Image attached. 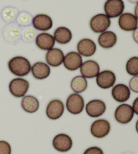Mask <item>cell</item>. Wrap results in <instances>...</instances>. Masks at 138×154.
Wrapping results in <instances>:
<instances>
[{"label": "cell", "mask_w": 138, "mask_h": 154, "mask_svg": "<svg viewBox=\"0 0 138 154\" xmlns=\"http://www.w3.org/2000/svg\"><path fill=\"white\" fill-rule=\"evenodd\" d=\"M8 69L14 75L23 77L31 72V64L28 60L23 56H15L8 63Z\"/></svg>", "instance_id": "6da1fadb"}, {"label": "cell", "mask_w": 138, "mask_h": 154, "mask_svg": "<svg viewBox=\"0 0 138 154\" xmlns=\"http://www.w3.org/2000/svg\"><path fill=\"white\" fill-rule=\"evenodd\" d=\"M30 83L27 80L21 77L12 79L9 83V91L14 97L20 98L26 95L29 89Z\"/></svg>", "instance_id": "7a4b0ae2"}, {"label": "cell", "mask_w": 138, "mask_h": 154, "mask_svg": "<svg viewBox=\"0 0 138 154\" xmlns=\"http://www.w3.org/2000/svg\"><path fill=\"white\" fill-rule=\"evenodd\" d=\"M111 24L110 18L105 14H98L90 20V27L95 33H102L108 30Z\"/></svg>", "instance_id": "3957f363"}, {"label": "cell", "mask_w": 138, "mask_h": 154, "mask_svg": "<svg viewBox=\"0 0 138 154\" xmlns=\"http://www.w3.org/2000/svg\"><path fill=\"white\" fill-rule=\"evenodd\" d=\"M85 107L84 100L79 93H74L68 96L66 100V108L71 114L78 115L82 113Z\"/></svg>", "instance_id": "277c9868"}, {"label": "cell", "mask_w": 138, "mask_h": 154, "mask_svg": "<svg viewBox=\"0 0 138 154\" xmlns=\"http://www.w3.org/2000/svg\"><path fill=\"white\" fill-rule=\"evenodd\" d=\"M134 116L133 108L127 103H122L116 108L115 118L117 122L126 125L131 122Z\"/></svg>", "instance_id": "5b68a950"}, {"label": "cell", "mask_w": 138, "mask_h": 154, "mask_svg": "<svg viewBox=\"0 0 138 154\" xmlns=\"http://www.w3.org/2000/svg\"><path fill=\"white\" fill-rule=\"evenodd\" d=\"M110 131V124L105 119H98L94 121L90 126V133L97 139L106 137Z\"/></svg>", "instance_id": "8992f818"}, {"label": "cell", "mask_w": 138, "mask_h": 154, "mask_svg": "<svg viewBox=\"0 0 138 154\" xmlns=\"http://www.w3.org/2000/svg\"><path fill=\"white\" fill-rule=\"evenodd\" d=\"M125 10V4L123 0H106L104 5L105 14L110 18L119 17Z\"/></svg>", "instance_id": "52a82bcc"}, {"label": "cell", "mask_w": 138, "mask_h": 154, "mask_svg": "<svg viewBox=\"0 0 138 154\" xmlns=\"http://www.w3.org/2000/svg\"><path fill=\"white\" fill-rule=\"evenodd\" d=\"M96 82L101 89H109L115 85L116 75L111 70H104L98 73L96 77Z\"/></svg>", "instance_id": "ba28073f"}, {"label": "cell", "mask_w": 138, "mask_h": 154, "mask_svg": "<svg viewBox=\"0 0 138 154\" xmlns=\"http://www.w3.org/2000/svg\"><path fill=\"white\" fill-rule=\"evenodd\" d=\"M65 111V106L60 100H51L46 108V115L49 119L57 120L62 116Z\"/></svg>", "instance_id": "9c48e42d"}, {"label": "cell", "mask_w": 138, "mask_h": 154, "mask_svg": "<svg viewBox=\"0 0 138 154\" xmlns=\"http://www.w3.org/2000/svg\"><path fill=\"white\" fill-rule=\"evenodd\" d=\"M53 147L59 152H68L73 146V141L67 134L60 133L57 134L53 139Z\"/></svg>", "instance_id": "30bf717a"}, {"label": "cell", "mask_w": 138, "mask_h": 154, "mask_svg": "<svg viewBox=\"0 0 138 154\" xmlns=\"http://www.w3.org/2000/svg\"><path fill=\"white\" fill-rule=\"evenodd\" d=\"M118 24L119 28L125 32L134 31L138 26V20L133 14L123 13L118 18Z\"/></svg>", "instance_id": "8fae6325"}, {"label": "cell", "mask_w": 138, "mask_h": 154, "mask_svg": "<svg viewBox=\"0 0 138 154\" xmlns=\"http://www.w3.org/2000/svg\"><path fill=\"white\" fill-rule=\"evenodd\" d=\"M106 110V103L100 100H92L86 105V112L91 118L100 117L105 113Z\"/></svg>", "instance_id": "7c38bea8"}, {"label": "cell", "mask_w": 138, "mask_h": 154, "mask_svg": "<svg viewBox=\"0 0 138 154\" xmlns=\"http://www.w3.org/2000/svg\"><path fill=\"white\" fill-rule=\"evenodd\" d=\"M82 63V56L78 52L70 51L65 56L63 64L67 70L76 71L81 67Z\"/></svg>", "instance_id": "4fadbf2b"}, {"label": "cell", "mask_w": 138, "mask_h": 154, "mask_svg": "<svg viewBox=\"0 0 138 154\" xmlns=\"http://www.w3.org/2000/svg\"><path fill=\"white\" fill-rule=\"evenodd\" d=\"M80 71L82 76L86 79H94L96 78L100 71V66L97 62L92 60H86L82 63L81 67L80 68Z\"/></svg>", "instance_id": "5bb4252c"}, {"label": "cell", "mask_w": 138, "mask_h": 154, "mask_svg": "<svg viewBox=\"0 0 138 154\" xmlns=\"http://www.w3.org/2000/svg\"><path fill=\"white\" fill-rule=\"evenodd\" d=\"M33 27L37 31H49L53 25V19L51 16L45 14H39L32 18Z\"/></svg>", "instance_id": "9a60e30c"}, {"label": "cell", "mask_w": 138, "mask_h": 154, "mask_svg": "<svg viewBox=\"0 0 138 154\" xmlns=\"http://www.w3.org/2000/svg\"><path fill=\"white\" fill-rule=\"evenodd\" d=\"M21 27L18 24H10L5 26L4 29V38L9 43H17L21 38Z\"/></svg>", "instance_id": "2e32d148"}, {"label": "cell", "mask_w": 138, "mask_h": 154, "mask_svg": "<svg viewBox=\"0 0 138 154\" xmlns=\"http://www.w3.org/2000/svg\"><path fill=\"white\" fill-rule=\"evenodd\" d=\"M96 45L94 41L88 38H84L80 40L77 44V50L78 53L84 57H91L94 55L96 51Z\"/></svg>", "instance_id": "e0dca14e"}, {"label": "cell", "mask_w": 138, "mask_h": 154, "mask_svg": "<svg viewBox=\"0 0 138 154\" xmlns=\"http://www.w3.org/2000/svg\"><path fill=\"white\" fill-rule=\"evenodd\" d=\"M111 95L114 100L119 103L128 101L131 96V91L126 85L119 83L113 86L111 91Z\"/></svg>", "instance_id": "ac0fdd59"}, {"label": "cell", "mask_w": 138, "mask_h": 154, "mask_svg": "<svg viewBox=\"0 0 138 154\" xmlns=\"http://www.w3.org/2000/svg\"><path fill=\"white\" fill-rule=\"evenodd\" d=\"M63 51L59 48H52L45 55L46 64L52 67H58L62 65L64 60Z\"/></svg>", "instance_id": "d6986e66"}, {"label": "cell", "mask_w": 138, "mask_h": 154, "mask_svg": "<svg viewBox=\"0 0 138 154\" xmlns=\"http://www.w3.org/2000/svg\"><path fill=\"white\" fill-rule=\"evenodd\" d=\"M36 45L41 50L49 51L53 48L55 41L53 36L48 32H41L38 34L35 39Z\"/></svg>", "instance_id": "ffe728a7"}, {"label": "cell", "mask_w": 138, "mask_h": 154, "mask_svg": "<svg viewBox=\"0 0 138 154\" xmlns=\"http://www.w3.org/2000/svg\"><path fill=\"white\" fill-rule=\"evenodd\" d=\"M31 72L34 79L44 80L48 78L50 75L51 68L46 63L37 62L32 66Z\"/></svg>", "instance_id": "44dd1931"}, {"label": "cell", "mask_w": 138, "mask_h": 154, "mask_svg": "<svg viewBox=\"0 0 138 154\" xmlns=\"http://www.w3.org/2000/svg\"><path fill=\"white\" fill-rule=\"evenodd\" d=\"M117 42V36L114 32L106 31L100 34L98 38V43L102 48L110 49Z\"/></svg>", "instance_id": "7402d4cb"}, {"label": "cell", "mask_w": 138, "mask_h": 154, "mask_svg": "<svg viewBox=\"0 0 138 154\" xmlns=\"http://www.w3.org/2000/svg\"><path fill=\"white\" fill-rule=\"evenodd\" d=\"M53 37L55 42L61 45H65L72 39V32L65 26H59L55 30Z\"/></svg>", "instance_id": "603a6c76"}, {"label": "cell", "mask_w": 138, "mask_h": 154, "mask_svg": "<svg viewBox=\"0 0 138 154\" xmlns=\"http://www.w3.org/2000/svg\"><path fill=\"white\" fill-rule=\"evenodd\" d=\"M39 101L33 95H25L21 101L22 108L27 113L32 114L37 112L39 108Z\"/></svg>", "instance_id": "cb8c5ba5"}, {"label": "cell", "mask_w": 138, "mask_h": 154, "mask_svg": "<svg viewBox=\"0 0 138 154\" xmlns=\"http://www.w3.org/2000/svg\"><path fill=\"white\" fill-rule=\"evenodd\" d=\"M88 87L87 80L82 76H76L71 81V88L74 93H81L85 91Z\"/></svg>", "instance_id": "d4e9b609"}, {"label": "cell", "mask_w": 138, "mask_h": 154, "mask_svg": "<svg viewBox=\"0 0 138 154\" xmlns=\"http://www.w3.org/2000/svg\"><path fill=\"white\" fill-rule=\"evenodd\" d=\"M18 15L19 12L18 9L13 7L5 8L2 12L3 20L8 23H13L18 18Z\"/></svg>", "instance_id": "484cf974"}, {"label": "cell", "mask_w": 138, "mask_h": 154, "mask_svg": "<svg viewBox=\"0 0 138 154\" xmlns=\"http://www.w3.org/2000/svg\"><path fill=\"white\" fill-rule=\"evenodd\" d=\"M126 71L129 75H138V57L134 56L128 60L126 64Z\"/></svg>", "instance_id": "4316f807"}, {"label": "cell", "mask_w": 138, "mask_h": 154, "mask_svg": "<svg viewBox=\"0 0 138 154\" xmlns=\"http://www.w3.org/2000/svg\"><path fill=\"white\" fill-rule=\"evenodd\" d=\"M36 36H37V32H36V29L34 27L28 26L26 27L23 31L22 38L26 42H31L37 37Z\"/></svg>", "instance_id": "83f0119b"}, {"label": "cell", "mask_w": 138, "mask_h": 154, "mask_svg": "<svg viewBox=\"0 0 138 154\" xmlns=\"http://www.w3.org/2000/svg\"><path fill=\"white\" fill-rule=\"evenodd\" d=\"M32 16L28 12H21L18 16V23L21 26H28L32 23Z\"/></svg>", "instance_id": "f1b7e54d"}, {"label": "cell", "mask_w": 138, "mask_h": 154, "mask_svg": "<svg viewBox=\"0 0 138 154\" xmlns=\"http://www.w3.org/2000/svg\"><path fill=\"white\" fill-rule=\"evenodd\" d=\"M0 154H12V147L6 141H0Z\"/></svg>", "instance_id": "f546056e"}, {"label": "cell", "mask_w": 138, "mask_h": 154, "mask_svg": "<svg viewBox=\"0 0 138 154\" xmlns=\"http://www.w3.org/2000/svg\"><path fill=\"white\" fill-rule=\"evenodd\" d=\"M129 89L134 93H138V75L134 76L129 81Z\"/></svg>", "instance_id": "4dcf8cb0"}, {"label": "cell", "mask_w": 138, "mask_h": 154, "mask_svg": "<svg viewBox=\"0 0 138 154\" xmlns=\"http://www.w3.org/2000/svg\"><path fill=\"white\" fill-rule=\"evenodd\" d=\"M84 154H104L103 151L98 147H90L85 150Z\"/></svg>", "instance_id": "1f68e13d"}, {"label": "cell", "mask_w": 138, "mask_h": 154, "mask_svg": "<svg viewBox=\"0 0 138 154\" xmlns=\"http://www.w3.org/2000/svg\"><path fill=\"white\" fill-rule=\"evenodd\" d=\"M132 108H133L134 114H136L138 116V97L134 101Z\"/></svg>", "instance_id": "d6a6232c"}, {"label": "cell", "mask_w": 138, "mask_h": 154, "mask_svg": "<svg viewBox=\"0 0 138 154\" xmlns=\"http://www.w3.org/2000/svg\"><path fill=\"white\" fill-rule=\"evenodd\" d=\"M133 38L135 42L138 44V27L134 30L133 32Z\"/></svg>", "instance_id": "836d02e7"}, {"label": "cell", "mask_w": 138, "mask_h": 154, "mask_svg": "<svg viewBox=\"0 0 138 154\" xmlns=\"http://www.w3.org/2000/svg\"><path fill=\"white\" fill-rule=\"evenodd\" d=\"M134 13H135L134 15L136 16V17L137 18V20H138V3L137 4V5H136V7H135Z\"/></svg>", "instance_id": "e575fe53"}, {"label": "cell", "mask_w": 138, "mask_h": 154, "mask_svg": "<svg viewBox=\"0 0 138 154\" xmlns=\"http://www.w3.org/2000/svg\"><path fill=\"white\" fill-rule=\"evenodd\" d=\"M128 1L132 4H137L138 3V0H128Z\"/></svg>", "instance_id": "d590c367"}, {"label": "cell", "mask_w": 138, "mask_h": 154, "mask_svg": "<svg viewBox=\"0 0 138 154\" xmlns=\"http://www.w3.org/2000/svg\"><path fill=\"white\" fill-rule=\"evenodd\" d=\"M136 130L137 131V133H138V120H137L136 124Z\"/></svg>", "instance_id": "8d00e7d4"}, {"label": "cell", "mask_w": 138, "mask_h": 154, "mask_svg": "<svg viewBox=\"0 0 138 154\" xmlns=\"http://www.w3.org/2000/svg\"><path fill=\"white\" fill-rule=\"evenodd\" d=\"M123 154H134V153H130V152H127V153H123Z\"/></svg>", "instance_id": "74e56055"}]
</instances>
